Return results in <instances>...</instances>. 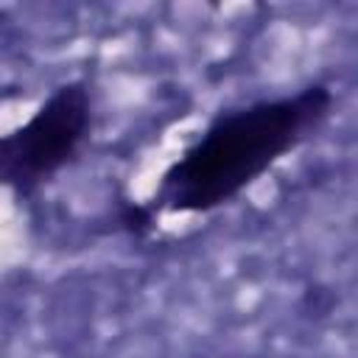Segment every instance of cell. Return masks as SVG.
Here are the masks:
<instances>
[{
    "label": "cell",
    "mask_w": 358,
    "mask_h": 358,
    "mask_svg": "<svg viewBox=\"0 0 358 358\" xmlns=\"http://www.w3.org/2000/svg\"><path fill=\"white\" fill-rule=\"evenodd\" d=\"M330 87L310 84L296 95L221 112L168 165L148 204L151 213H210L232 201L316 134L330 117Z\"/></svg>",
    "instance_id": "cell-1"
},
{
    "label": "cell",
    "mask_w": 358,
    "mask_h": 358,
    "mask_svg": "<svg viewBox=\"0 0 358 358\" xmlns=\"http://www.w3.org/2000/svg\"><path fill=\"white\" fill-rule=\"evenodd\" d=\"M92 126L87 81L56 87L36 112L8 134H0V187L28 196L70 165Z\"/></svg>",
    "instance_id": "cell-2"
},
{
    "label": "cell",
    "mask_w": 358,
    "mask_h": 358,
    "mask_svg": "<svg viewBox=\"0 0 358 358\" xmlns=\"http://www.w3.org/2000/svg\"><path fill=\"white\" fill-rule=\"evenodd\" d=\"M154 224H157V215L151 213L148 204H129L120 213V227L134 238H145L154 229Z\"/></svg>",
    "instance_id": "cell-3"
}]
</instances>
